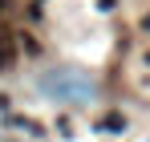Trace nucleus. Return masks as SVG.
Returning <instances> with one entry per match:
<instances>
[{
	"mask_svg": "<svg viewBox=\"0 0 150 142\" xmlns=\"http://www.w3.org/2000/svg\"><path fill=\"white\" fill-rule=\"evenodd\" d=\"M98 4H101V8H114V4H118V0H98Z\"/></svg>",
	"mask_w": 150,
	"mask_h": 142,
	"instance_id": "2",
	"label": "nucleus"
},
{
	"mask_svg": "<svg viewBox=\"0 0 150 142\" xmlns=\"http://www.w3.org/2000/svg\"><path fill=\"white\" fill-rule=\"evenodd\" d=\"M4 4H8V0H0V12H4Z\"/></svg>",
	"mask_w": 150,
	"mask_h": 142,
	"instance_id": "3",
	"label": "nucleus"
},
{
	"mask_svg": "<svg viewBox=\"0 0 150 142\" xmlns=\"http://www.w3.org/2000/svg\"><path fill=\"white\" fill-rule=\"evenodd\" d=\"M101 126H105V130H126V118H118V114H105V118H101Z\"/></svg>",
	"mask_w": 150,
	"mask_h": 142,
	"instance_id": "1",
	"label": "nucleus"
},
{
	"mask_svg": "<svg viewBox=\"0 0 150 142\" xmlns=\"http://www.w3.org/2000/svg\"><path fill=\"white\" fill-rule=\"evenodd\" d=\"M142 24H146V28H150V16H146V21H142Z\"/></svg>",
	"mask_w": 150,
	"mask_h": 142,
	"instance_id": "4",
	"label": "nucleus"
}]
</instances>
